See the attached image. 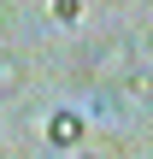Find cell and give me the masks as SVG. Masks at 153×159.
Masks as SVG:
<instances>
[{
  "label": "cell",
  "instance_id": "cell-5",
  "mask_svg": "<svg viewBox=\"0 0 153 159\" xmlns=\"http://www.w3.org/2000/svg\"><path fill=\"white\" fill-rule=\"evenodd\" d=\"M83 159H100V153H83Z\"/></svg>",
  "mask_w": 153,
  "mask_h": 159
},
{
  "label": "cell",
  "instance_id": "cell-3",
  "mask_svg": "<svg viewBox=\"0 0 153 159\" xmlns=\"http://www.w3.org/2000/svg\"><path fill=\"white\" fill-rule=\"evenodd\" d=\"M118 100H153V65H130L118 77Z\"/></svg>",
  "mask_w": 153,
  "mask_h": 159
},
{
  "label": "cell",
  "instance_id": "cell-2",
  "mask_svg": "<svg viewBox=\"0 0 153 159\" xmlns=\"http://www.w3.org/2000/svg\"><path fill=\"white\" fill-rule=\"evenodd\" d=\"M47 142L53 148H77L83 142V112H53L47 118Z\"/></svg>",
  "mask_w": 153,
  "mask_h": 159
},
{
  "label": "cell",
  "instance_id": "cell-4",
  "mask_svg": "<svg viewBox=\"0 0 153 159\" xmlns=\"http://www.w3.org/2000/svg\"><path fill=\"white\" fill-rule=\"evenodd\" d=\"M18 89H24V65L12 53H0V94H18Z\"/></svg>",
  "mask_w": 153,
  "mask_h": 159
},
{
  "label": "cell",
  "instance_id": "cell-1",
  "mask_svg": "<svg viewBox=\"0 0 153 159\" xmlns=\"http://www.w3.org/2000/svg\"><path fill=\"white\" fill-rule=\"evenodd\" d=\"M130 65H136V41H130V35H106L100 47L83 53V71H88V77H124Z\"/></svg>",
  "mask_w": 153,
  "mask_h": 159
}]
</instances>
